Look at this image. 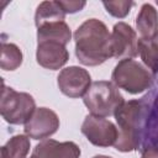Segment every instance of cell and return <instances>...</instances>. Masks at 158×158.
<instances>
[{
    "instance_id": "1",
    "label": "cell",
    "mask_w": 158,
    "mask_h": 158,
    "mask_svg": "<svg viewBox=\"0 0 158 158\" xmlns=\"http://www.w3.org/2000/svg\"><path fill=\"white\" fill-rule=\"evenodd\" d=\"M75 56L88 67H96L112 57L111 33L98 19H88L74 32Z\"/></svg>"
},
{
    "instance_id": "2",
    "label": "cell",
    "mask_w": 158,
    "mask_h": 158,
    "mask_svg": "<svg viewBox=\"0 0 158 158\" xmlns=\"http://www.w3.org/2000/svg\"><path fill=\"white\" fill-rule=\"evenodd\" d=\"M147 106L138 100L125 101L115 112L118 136L114 147L120 152H132L139 148Z\"/></svg>"
},
{
    "instance_id": "3",
    "label": "cell",
    "mask_w": 158,
    "mask_h": 158,
    "mask_svg": "<svg viewBox=\"0 0 158 158\" xmlns=\"http://www.w3.org/2000/svg\"><path fill=\"white\" fill-rule=\"evenodd\" d=\"M111 79L118 89H123L132 95L141 94L153 85L151 70L132 58L121 59L115 65Z\"/></svg>"
},
{
    "instance_id": "4",
    "label": "cell",
    "mask_w": 158,
    "mask_h": 158,
    "mask_svg": "<svg viewBox=\"0 0 158 158\" xmlns=\"http://www.w3.org/2000/svg\"><path fill=\"white\" fill-rule=\"evenodd\" d=\"M83 101L90 115L99 117L115 115L116 110L125 102L118 88L112 81L106 80L91 83L86 94L83 96Z\"/></svg>"
},
{
    "instance_id": "5",
    "label": "cell",
    "mask_w": 158,
    "mask_h": 158,
    "mask_svg": "<svg viewBox=\"0 0 158 158\" xmlns=\"http://www.w3.org/2000/svg\"><path fill=\"white\" fill-rule=\"evenodd\" d=\"M36 110V102L32 95L20 93L12 88L2 85L0 99V112L2 118L10 125L26 123Z\"/></svg>"
},
{
    "instance_id": "6",
    "label": "cell",
    "mask_w": 158,
    "mask_h": 158,
    "mask_svg": "<svg viewBox=\"0 0 158 158\" xmlns=\"http://www.w3.org/2000/svg\"><path fill=\"white\" fill-rule=\"evenodd\" d=\"M81 133L96 147H110L116 143L118 130L105 117L88 115L81 125Z\"/></svg>"
},
{
    "instance_id": "7",
    "label": "cell",
    "mask_w": 158,
    "mask_h": 158,
    "mask_svg": "<svg viewBox=\"0 0 158 158\" xmlns=\"http://www.w3.org/2000/svg\"><path fill=\"white\" fill-rule=\"evenodd\" d=\"M57 84L62 94L68 98L77 99L86 94L91 85V77L86 69L72 65L59 72L57 77Z\"/></svg>"
},
{
    "instance_id": "8",
    "label": "cell",
    "mask_w": 158,
    "mask_h": 158,
    "mask_svg": "<svg viewBox=\"0 0 158 158\" xmlns=\"http://www.w3.org/2000/svg\"><path fill=\"white\" fill-rule=\"evenodd\" d=\"M59 128L57 114L48 107H37L25 123V133L33 139H46Z\"/></svg>"
},
{
    "instance_id": "9",
    "label": "cell",
    "mask_w": 158,
    "mask_h": 158,
    "mask_svg": "<svg viewBox=\"0 0 158 158\" xmlns=\"http://www.w3.org/2000/svg\"><path fill=\"white\" fill-rule=\"evenodd\" d=\"M112 57L117 59L138 56V37L136 31L126 22H117L111 33Z\"/></svg>"
},
{
    "instance_id": "10",
    "label": "cell",
    "mask_w": 158,
    "mask_h": 158,
    "mask_svg": "<svg viewBox=\"0 0 158 158\" xmlns=\"http://www.w3.org/2000/svg\"><path fill=\"white\" fill-rule=\"evenodd\" d=\"M37 63L49 70H58L69 59V52L64 44L58 42H37Z\"/></svg>"
},
{
    "instance_id": "11",
    "label": "cell",
    "mask_w": 158,
    "mask_h": 158,
    "mask_svg": "<svg viewBox=\"0 0 158 158\" xmlns=\"http://www.w3.org/2000/svg\"><path fill=\"white\" fill-rule=\"evenodd\" d=\"M80 153L79 146L72 141L44 139L33 148L30 158H79Z\"/></svg>"
},
{
    "instance_id": "12",
    "label": "cell",
    "mask_w": 158,
    "mask_h": 158,
    "mask_svg": "<svg viewBox=\"0 0 158 158\" xmlns=\"http://www.w3.org/2000/svg\"><path fill=\"white\" fill-rule=\"evenodd\" d=\"M136 27L139 38L151 41L158 33V11L151 4H143L136 17Z\"/></svg>"
},
{
    "instance_id": "13",
    "label": "cell",
    "mask_w": 158,
    "mask_h": 158,
    "mask_svg": "<svg viewBox=\"0 0 158 158\" xmlns=\"http://www.w3.org/2000/svg\"><path fill=\"white\" fill-rule=\"evenodd\" d=\"M72 38V32L65 21L48 22L37 27V42H58L64 46L69 43Z\"/></svg>"
},
{
    "instance_id": "14",
    "label": "cell",
    "mask_w": 158,
    "mask_h": 158,
    "mask_svg": "<svg viewBox=\"0 0 158 158\" xmlns=\"http://www.w3.org/2000/svg\"><path fill=\"white\" fill-rule=\"evenodd\" d=\"M65 12L59 5L58 1H42L35 14V23L36 27H40L48 22L64 21Z\"/></svg>"
},
{
    "instance_id": "15",
    "label": "cell",
    "mask_w": 158,
    "mask_h": 158,
    "mask_svg": "<svg viewBox=\"0 0 158 158\" xmlns=\"http://www.w3.org/2000/svg\"><path fill=\"white\" fill-rule=\"evenodd\" d=\"M30 137L26 135L12 136L1 147V158H26L30 152Z\"/></svg>"
},
{
    "instance_id": "16",
    "label": "cell",
    "mask_w": 158,
    "mask_h": 158,
    "mask_svg": "<svg viewBox=\"0 0 158 158\" xmlns=\"http://www.w3.org/2000/svg\"><path fill=\"white\" fill-rule=\"evenodd\" d=\"M138 54L141 56L147 68H149L151 73L153 75L157 74L158 73V33L151 41H144L138 38Z\"/></svg>"
},
{
    "instance_id": "17",
    "label": "cell",
    "mask_w": 158,
    "mask_h": 158,
    "mask_svg": "<svg viewBox=\"0 0 158 158\" xmlns=\"http://www.w3.org/2000/svg\"><path fill=\"white\" fill-rule=\"evenodd\" d=\"M22 52L15 43H1L0 67L2 70H15L22 64Z\"/></svg>"
},
{
    "instance_id": "18",
    "label": "cell",
    "mask_w": 158,
    "mask_h": 158,
    "mask_svg": "<svg viewBox=\"0 0 158 158\" xmlns=\"http://www.w3.org/2000/svg\"><path fill=\"white\" fill-rule=\"evenodd\" d=\"M104 7L106 11L116 17V19H123L128 15L131 11V7L133 6V1L130 0H118V1H102Z\"/></svg>"
},
{
    "instance_id": "19",
    "label": "cell",
    "mask_w": 158,
    "mask_h": 158,
    "mask_svg": "<svg viewBox=\"0 0 158 158\" xmlns=\"http://www.w3.org/2000/svg\"><path fill=\"white\" fill-rule=\"evenodd\" d=\"M62 9L64 10L65 14H74L84 9L86 5L85 1H78V0H69V1H58Z\"/></svg>"
},
{
    "instance_id": "20",
    "label": "cell",
    "mask_w": 158,
    "mask_h": 158,
    "mask_svg": "<svg viewBox=\"0 0 158 158\" xmlns=\"http://www.w3.org/2000/svg\"><path fill=\"white\" fill-rule=\"evenodd\" d=\"M141 158H158V147L157 146L146 147L142 152Z\"/></svg>"
},
{
    "instance_id": "21",
    "label": "cell",
    "mask_w": 158,
    "mask_h": 158,
    "mask_svg": "<svg viewBox=\"0 0 158 158\" xmlns=\"http://www.w3.org/2000/svg\"><path fill=\"white\" fill-rule=\"evenodd\" d=\"M93 158H111L109 156H104V154H98V156H94Z\"/></svg>"
},
{
    "instance_id": "22",
    "label": "cell",
    "mask_w": 158,
    "mask_h": 158,
    "mask_svg": "<svg viewBox=\"0 0 158 158\" xmlns=\"http://www.w3.org/2000/svg\"><path fill=\"white\" fill-rule=\"evenodd\" d=\"M157 5H158V1H157Z\"/></svg>"
}]
</instances>
